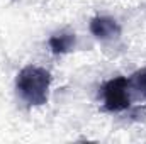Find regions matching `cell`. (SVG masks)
Wrapping results in <instances>:
<instances>
[{"label": "cell", "mask_w": 146, "mask_h": 144, "mask_svg": "<svg viewBox=\"0 0 146 144\" xmlns=\"http://www.w3.org/2000/svg\"><path fill=\"white\" fill-rule=\"evenodd\" d=\"M102 100L107 112H122L131 105V85L129 78L115 76L102 87Z\"/></svg>", "instance_id": "2"}, {"label": "cell", "mask_w": 146, "mask_h": 144, "mask_svg": "<svg viewBox=\"0 0 146 144\" xmlns=\"http://www.w3.org/2000/svg\"><path fill=\"white\" fill-rule=\"evenodd\" d=\"M129 85H131V92H136V93L146 97V66L131 75Z\"/></svg>", "instance_id": "5"}, {"label": "cell", "mask_w": 146, "mask_h": 144, "mask_svg": "<svg viewBox=\"0 0 146 144\" xmlns=\"http://www.w3.org/2000/svg\"><path fill=\"white\" fill-rule=\"evenodd\" d=\"M88 27L90 32L100 41H109L121 36V26L112 17H94Z\"/></svg>", "instance_id": "3"}, {"label": "cell", "mask_w": 146, "mask_h": 144, "mask_svg": "<svg viewBox=\"0 0 146 144\" xmlns=\"http://www.w3.org/2000/svg\"><path fill=\"white\" fill-rule=\"evenodd\" d=\"M49 87H51L49 71L34 65L22 68L15 80V88L19 97L31 107H39L48 102Z\"/></svg>", "instance_id": "1"}, {"label": "cell", "mask_w": 146, "mask_h": 144, "mask_svg": "<svg viewBox=\"0 0 146 144\" xmlns=\"http://www.w3.org/2000/svg\"><path fill=\"white\" fill-rule=\"evenodd\" d=\"M75 32L72 31H60L56 34L49 37L48 41V46L49 49L54 53V54H65V53H70L75 46Z\"/></svg>", "instance_id": "4"}]
</instances>
